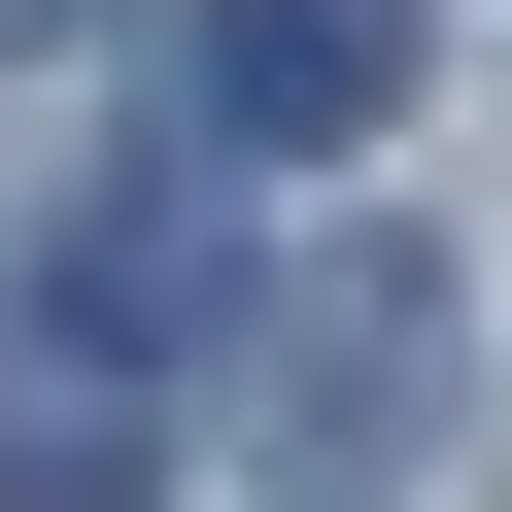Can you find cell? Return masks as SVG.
I'll return each mask as SVG.
<instances>
[{
  "mask_svg": "<svg viewBox=\"0 0 512 512\" xmlns=\"http://www.w3.org/2000/svg\"><path fill=\"white\" fill-rule=\"evenodd\" d=\"M239 444H274L308 512H376V478L444 444V239H342V274L239 308Z\"/></svg>",
  "mask_w": 512,
  "mask_h": 512,
  "instance_id": "cell-1",
  "label": "cell"
},
{
  "mask_svg": "<svg viewBox=\"0 0 512 512\" xmlns=\"http://www.w3.org/2000/svg\"><path fill=\"white\" fill-rule=\"evenodd\" d=\"M171 103H205V171H376L410 0H205V35H171Z\"/></svg>",
  "mask_w": 512,
  "mask_h": 512,
  "instance_id": "cell-2",
  "label": "cell"
},
{
  "mask_svg": "<svg viewBox=\"0 0 512 512\" xmlns=\"http://www.w3.org/2000/svg\"><path fill=\"white\" fill-rule=\"evenodd\" d=\"M205 308H239V171H103L69 274H35V342H103V376H171Z\"/></svg>",
  "mask_w": 512,
  "mask_h": 512,
  "instance_id": "cell-3",
  "label": "cell"
},
{
  "mask_svg": "<svg viewBox=\"0 0 512 512\" xmlns=\"http://www.w3.org/2000/svg\"><path fill=\"white\" fill-rule=\"evenodd\" d=\"M0 512H137V376L0 308Z\"/></svg>",
  "mask_w": 512,
  "mask_h": 512,
  "instance_id": "cell-4",
  "label": "cell"
},
{
  "mask_svg": "<svg viewBox=\"0 0 512 512\" xmlns=\"http://www.w3.org/2000/svg\"><path fill=\"white\" fill-rule=\"evenodd\" d=\"M35 35H103V0H0V69H35Z\"/></svg>",
  "mask_w": 512,
  "mask_h": 512,
  "instance_id": "cell-5",
  "label": "cell"
}]
</instances>
